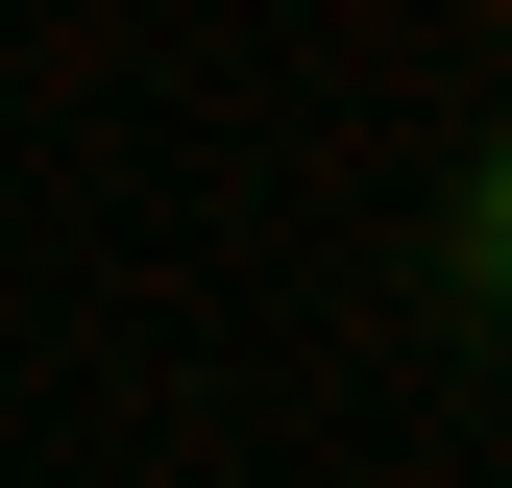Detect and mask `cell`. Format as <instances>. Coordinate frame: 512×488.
<instances>
[{"instance_id": "cell-1", "label": "cell", "mask_w": 512, "mask_h": 488, "mask_svg": "<svg viewBox=\"0 0 512 488\" xmlns=\"http://www.w3.org/2000/svg\"><path fill=\"white\" fill-rule=\"evenodd\" d=\"M439 318H464V342H512V122L464 147V196H439Z\"/></svg>"}]
</instances>
